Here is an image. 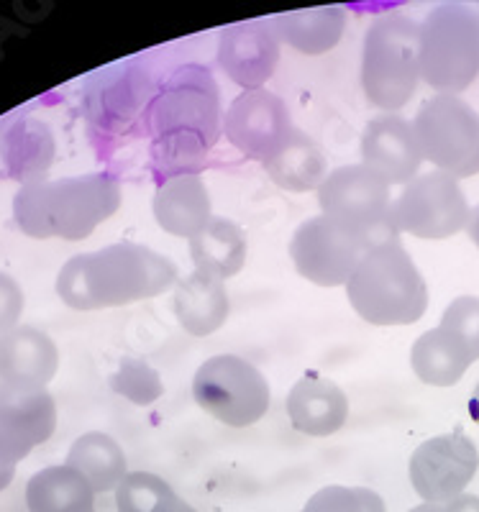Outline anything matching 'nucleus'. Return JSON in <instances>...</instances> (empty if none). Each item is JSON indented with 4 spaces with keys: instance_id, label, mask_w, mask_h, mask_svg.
Returning a JSON list of instances; mask_svg holds the SVG:
<instances>
[{
    "instance_id": "nucleus-8",
    "label": "nucleus",
    "mask_w": 479,
    "mask_h": 512,
    "mask_svg": "<svg viewBox=\"0 0 479 512\" xmlns=\"http://www.w3.org/2000/svg\"><path fill=\"white\" fill-rule=\"evenodd\" d=\"M193 397L205 413L228 428H249L267 415L269 382L252 361L221 354L203 361L193 377Z\"/></svg>"
},
{
    "instance_id": "nucleus-35",
    "label": "nucleus",
    "mask_w": 479,
    "mask_h": 512,
    "mask_svg": "<svg viewBox=\"0 0 479 512\" xmlns=\"http://www.w3.org/2000/svg\"><path fill=\"white\" fill-rule=\"evenodd\" d=\"M446 512H479V497L464 492L462 497H456L446 505Z\"/></svg>"
},
{
    "instance_id": "nucleus-17",
    "label": "nucleus",
    "mask_w": 479,
    "mask_h": 512,
    "mask_svg": "<svg viewBox=\"0 0 479 512\" xmlns=\"http://www.w3.org/2000/svg\"><path fill=\"white\" fill-rule=\"evenodd\" d=\"M287 415L295 431L313 438L339 433L349 418L346 392L333 379L321 374H305L287 395Z\"/></svg>"
},
{
    "instance_id": "nucleus-40",
    "label": "nucleus",
    "mask_w": 479,
    "mask_h": 512,
    "mask_svg": "<svg viewBox=\"0 0 479 512\" xmlns=\"http://www.w3.org/2000/svg\"><path fill=\"white\" fill-rule=\"evenodd\" d=\"M175 512H198V510H193V507L187 505V502H180V505H177V510Z\"/></svg>"
},
{
    "instance_id": "nucleus-28",
    "label": "nucleus",
    "mask_w": 479,
    "mask_h": 512,
    "mask_svg": "<svg viewBox=\"0 0 479 512\" xmlns=\"http://www.w3.org/2000/svg\"><path fill=\"white\" fill-rule=\"evenodd\" d=\"M67 464L88 479L95 495L118 489L129 474V461L116 438L108 433L90 431L77 438L67 451Z\"/></svg>"
},
{
    "instance_id": "nucleus-38",
    "label": "nucleus",
    "mask_w": 479,
    "mask_h": 512,
    "mask_svg": "<svg viewBox=\"0 0 479 512\" xmlns=\"http://www.w3.org/2000/svg\"><path fill=\"white\" fill-rule=\"evenodd\" d=\"M469 415H472L474 423L479 425V382H477V387H474L472 397H469Z\"/></svg>"
},
{
    "instance_id": "nucleus-30",
    "label": "nucleus",
    "mask_w": 479,
    "mask_h": 512,
    "mask_svg": "<svg viewBox=\"0 0 479 512\" xmlns=\"http://www.w3.org/2000/svg\"><path fill=\"white\" fill-rule=\"evenodd\" d=\"M180 502L170 484L149 472L126 474L116 489L118 512H175Z\"/></svg>"
},
{
    "instance_id": "nucleus-31",
    "label": "nucleus",
    "mask_w": 479,
    "mask_h": 512,
    "mask_svg": "<svg viewBox=\"0 0 479 512\" xmlns=\"http://www.w3.org/2000/svg\"><path fill=\"white\" fill-rule=\"evenodd\" d=\"M111 390L126 397L134 405H154L164 395V384L157 369L144 359H121L118 369L111 377Z\"/></svg>"
},
{
    "instance_id": "nucleus-19",
    "label": "nucleus",
    "mask_w": 479,
    "mask_h": 512,
    "mask_svg": "<svg viewBox=\"0 0 479 512\" xmlns=\"http://www.w3.org/2000/svg\"><path fill=\"white\" fill-rule=\"evenodd\" d=\"M57 369V344L39 328L16 326L0 336V382L47 387Z\"/></svg>"
},
{
    "instance_id": "nucleus-33",
    "label": "nucleus",
    "mask_w": 479,
    "mask_h": 512,
    "mask_svg": "<svg viewBox=\"0 0 479 512\" xmlns=\"http://www.w3.org/2000/svg\"><path fill=\"white\" fill-rule=\"evenodd\" d=\"M441 328L454 333L474 361H479V297L462 295L451 300L449 308L441 315Z\"/></svg>"
},
{
    "instance_id": "nucleus-13",
    "label": "nucleus",
    "mask_w": 479,
    "mask_h": 512,
    "mask_svg": "<svg viewBox=\"0 0 479 512\" xmlns=\"http://www.w3.org/2000/svg\"><path fill=\"white\" fill-rule=\"evenodd\" d=\"M293 116L285 100L269 90H246L223 116V136L254 162L275 157L293 136Z\"/></svg>"
},
{
    "instance_id": "nucleus-24",
    "label": "nucleus",
    "mask_w": 479,
    "mask_h": 512,
    "mask_svg": "<svg viewBox=\"0 0 479 512\" xmlns=\"http://www.w3.org/2000/svg\"><path fill=\"white\" fill-rule=\"evenodd\" d=\"M246 251L244 228L228 218L213 216L208 226L190 239V259L195 269L223 282L244 269Z\"/></svg>"
},
{
    "instance_id": "nucleus-20",
    "label": "nucleus",
    "mask_w": 479,
    "mask_h": 512,
    "mask_svg": "<svg viewBox=\"0 0 479 512\" xmlns=\"http://www.w3.org/2000/svg\"><path fill=\"white\" fill-rule=\"evenodd\" d=\"M152 213L162 231L190 241L213 218L211 192L200 175L172 177L154 192Z\"/></svg>"
},
{
    "instance_id": "nucleus-16",
    "label": "nucleus",
    "mask_w": 479,
    "mask_h": 512,
    "mask_svg": "<svg viewBox=\"0 0 479 512\" xmlns=\"http://www.w3.org/2000/svg\"><path fill=\"white\" fill-rule=\"evenodd\" d=\"M362 164L387 185H408L423 164L413 121L398 113H382L367 123L362 134Z\"/></svg>"
},
{
    "instance_id": "nucleus-12",
    "label": "nucleus",
    "mask_w": 479,
    "mask_h": 512,
    "mask_svg": "<svg viewBox=\"0 0 479 512\" xmlns=\"http://www.w3.org/2000/svg\"><path fill=\"white\" fill-rule=\"evenodd\" d=\"M479 469V451L462 431L428 438L410 456V484L431 505H449L467 492Z\"/></svg>"
},
{
    "instance_id": "nucleus-29",
    "label": "nucleus",
    "mask_w": 479,
    "mask_h": 512,
    "mask_svg": "<svg viewBox=\"0 0 479 512\" xmlns=\"http://www.w3.org/2000/svg\"><path fill=\"white\" fill-rule=\"evenodd\" d=\"M211 146L200 136L185 134V131H172V134H159L152 139V169L154 177L162 182L182 175H200L205 159H208Z\"/></svg>"
},
{
    "instance_id": "nucleus-9",
    "label": "nucleus",
    "mask_w": 479,
    "mask_h": 512,
    "mask_svg": "<svg viewBox=\"0 0 479 512\" xmlns=\"http://www.w3.org/2000/svg\"><path fill=\"white\" fill-rule=\"evenodd\" d=\"M318 205L323 216L362 233L369 249L385 241H398L400 231L392 221L390 185L364 164H346L328 172L318 187Z\"/></svg>"
},
{
    "instance_id": "nucleus-36",
    "label": "nucleus",
    "mask_w": 479,
    "mask_h": 512,
    "mask_svg": "<svg viewBox=\"0 0 479 512\" xmlns=\"http://www.w3.org/2000/svg\"><path fill=\"white\" fill-rule=\"evenodd\" d=\"M16 466L18 464H8V461L0 459V492L6 487H11L13 477H16Z\"/></svg>"
},
{
    "instance_id": "nucleus-32",
    "label": "nucleus",
    "mask_w": 479,
    "mask_h": 512,
    "mask_svg": "<svg viewBox=\"0 0 479 512\" xmlns=\"http://www.w3.org/2000/svg\"><path fill=\"white\" fill-rule=\"evenodd\" d=\"M303 512H387V505L374 489L331 484L310 497Z\"/></svg>"
},
{
    "instance_id": "nucleus-25",
    "label": "nucleus",
    "mask_w": 479,
    "mask_h": 512,
    "mask_svg": "<svg viewBox=\"0 0 479 512\" xmlns=\"http://www.w3.org/2000/svg\"><path fill=\"white\" fill-rule=\"evenodd\" d=\"M269 180L290 192L318 190L328 177V162L321 144L310 139L305 131L295 128L280 152L264 162Z\"/></svg>"
},
{
    "instance_id": "nucleus-23",
    "label": "nucleus",
    "mask_w": 479,
    "mask_h": 512,
    "mask_svg": "<svg viewBox=\"0 0 479 512\" xmlns=\"http://www.w3.org/2000/svg\"><path fill=\"white\" fill-rule=\"evenodd\" d=\"M152 98V82L147 72H141L139 67L129 72H116L93 93L90 116L108 131H121L139 116H147Z\"/></svg>"
},
{
    "instance_id": "nucleus-11",
    "label": "nucleus",
    "mask_w": 479,
    "mask_h": 512,
    "mask_svg": "<svg viewBox=\"0 0 479 512\" xmlns=\"http://www.w3.org/2000/svg\"><path fill=\"white\" fill-rule=\"evenodd\" d=\"M367 249L362 233L331 216L308 218L290 239L295 272L318 287H346Z\"/></svg>"
},
{
    "instance_id": "nucleus-7",
    "label": "nucleus",
    "mask_w": 479,
    "mask_h": 512,
    "mask_svg": "<svg viewBox=\"0 0 479 512\" xmlns=\"http://www.w3.org/2000/svg\"><path fill=\"white\" fill-rule=\"evenodd\" d=\"M426 162L454 180L479 175V113L459 95H433L413 118Z\"/></svg>"
},
{
    "instance_id": "nucleus-3",
    "label": "nucleus",
    "mask_w": 479,
    "mask_h": 512,
    "mask_svg": "<svg viewBox=\"0 0 479 512\" xmlns=\"http://www.w3.org/2000/svg\"><path fill=\"white\" fill-rule=\"evenodd\" d=\"M346 297L369 326H413L428 310L426 280L400 241L367 249L346 282Z\"/></svg>"
},
{
    "instance_id": "nucleus-10",
    "label": "nucleus",
    "mask_w": 479,
    "mask_h": 512,
    "mask_svg": "<svg viewBox=\"0 0 479 512\" xmlns=\"http://www.w3.org/2000/svg\"><path fill=\"white\" fill-rule=\"evenodd\" d=\"M469 213L472 210L459 180L439 169L410 180L392 200V221L398 231L426 241L456 236L467 228Z\"/></svg>"
},
{
    "instance_id": "nucleus-2",
    "label": "nucleus",
    "mask_w": 479,
    "mask_h": 512,
    "mask_svg": "<svg viewBox=\"0 0 479 512\" xmlns=\"http://www.w3.org/2000/svg\"><path fill=\"white\" fill-rule=\"evenodd\" d=\"M121 185L111 175H77L21 185L13 218L31 239L85 241L121 208Z\"/></svg>"
},
{
    "instance_id": "nucleus-27",
    "label": "nucleus",
    "mask_w": 479,
    "mask_h": 512,
    "mask_svg": "<svg viewBox=\"0 0 479 512\" xmlns=\"http://www.w3.org/2000/svg\"><path fill=\"white\" fill-rule=\"evenodd\" d=\"M346 29V13L336 6L308 8V11H290L275 18V36L285 41L287 47L298 49L300 54L331 52L341 41Z\"/></svg>"
},
{
    "instance_id": "nucleus-41",
    "label": "nucleus",
    "mask_w": 479,
    "mask_h": 512,
    "mask_svg": "<svg viewBox=\"0 0 479 512\" xmlns=\"http://www.w3.org/2000/svg\"><path fill=\"white\" fill-rule=\"evenodd\" d=\"M93 512H95V510H93Z\"/></svg>"
},
{
    "instance_id": "nucleus-37",
    "label": "nucleus",
    "mask_w": 479,
    "mask_h": 512,
    "mask_svg": "<svg viewBox=\"0 0 479 512\" xmlns=\"http://www.w3.org/2000/svg\"><path fill=\"white\" fill-rule=\"evenodd\" d=\"M467 233H469V239L474 241V246L479 249V205H477V208H472V213H469Z\"/></svg>"
},
{
    "instance_id": "nucleus-14",
    "label": "nucleus",
    "mask_w": 479,
    "mask_h": 512,
    "mask_svg": "<svg viewBox=\"0 0 479 512\" xmlns=\"http://www.w3.org/2000/svg\"><path fill=\"white\" fill-rule=\"evenodd\" d=\"M57 428V405L47 387L0 382V459L18 464L49 441Z\"/></svg>"
},
{
    "instance_id": "nucleus-6",
    "label": "nucleus",
    "mask_w": 479,
    "mask_h": 512,
    "mask_svg": "<svg viewBox=\"0 0 479 512\" xmlns=\"http://www.w3.org/2000/svg\"><path fill=\"white\" fill-rule=\"evenodd\" d=\"M223 103L213 72L205 64H180L154 90L147 108V126L152 136L185 131L205 144L216 146L223 136Z\"/></svg>"
},
{
    "instance_id": "nucleus-26",
    "label": "nucleus",
    "mask_w": 479,
    "mask_h": 512,
    "mask_svg": "<svg viewBox=\"0 0 479 512\" xmlns=\"http://www.w3.org/2000/svg\"><path fill=\"white\" fill-rule=\"evenodd\" d=\"M95 492L70 464L47 466L26 484L29 512H93Z\"/></svg>"
},
{
    "instance_id": "nucleus-1",
    "label": "nucleus",
    "mask_w": 479,
    "mask_h": 512,
    "mask_svg": "<svg viewBox=\"0 0 479 512\" xmlns=\"http://www.w3.org/2000/svg\"><path fill=\"white\" fill-rule=\"evenodd\" d=\"M175 285L177 267L170 256L131 241L72 256L57 274L59 300L72 310L123 308Z\"/></svg>"
},
{
    "instance_id": "nucleus-5",
    "label": "nucleus",
    "mask_w": 479,
    "mask_h": 512,
    "mask_svg": "<svg viewBox=\"0 0 479 512\" xmlns=\"http://www.w3.org/2000/svg\"><path fill=\"white\" fill-rule=\"evenodd\" d=\"M418 62L436 93H464L479 77V13L459 0L433 8L418 34Z\"/></svg>"
},
{
    "instance_id": "nucleus-22",
    "label": "nucleus",
    "mask_w": 479,
    "mask_h": 512,
    "mask_svg": "<svg viewBox=\"0 0 479 512\" xmlns=\"http://www.w3.org/2000/svg\"><path fill=\"white\" fill-rule=\"evenodd\" d=\"M472 364L474 359L467 346L441 326L423 333L410 349V367L415 377L431 387H454Z\"/></svg>"
},
{
    "instance_id": "nucleus-34",
    "label": "nucleus",
    "mask_w": 479,
    "mask_h": 512,
    "mask_svg": "<svg viewBox=\"0 0 479 512\" xmlns=\"http://www.w3.org/2000/svg\"><path fill=\"white\" fill-rule=\"evenodd\" d=\"M24 313V290L11 274L0 272V336L18 326Z\"/></svg>"
},
{
    "instance_id": "nucleus-4",
    "label": "nucleus",
    "mask_w": 479,
    "mask_h": 512,
    "mask_svg": "<svg viewBox=\"0 0 479 512\" xmlns=\"http://www.w3.org/2000/svg\"><path fill=\"white\" fill-rule=\"evenodd\" d=\"M421 24L403 13L380 16L367 29L362 49V90L374 108L398 113L421 82L418 62Z\"/></svg>"
},
{
    "instance_id": "nucleus-39",
    "label": "nucleus",
    "mask_w": 479,
    "mask_h": 512,
    "mask_svg": "<svg viewBox=\"0 0 479 512\" xmlns=\"http://www.w3.org/2000/svg\"><path fill=\"white\" fill-rule=\"evenodd\" d=\"M410 512H446V505H431V502H423V505L413 507Z\"/></svg>"
},
{
    "instance_id": "nucleus-15",
    "label": "nucleus",
    "mask_w": 479,
    "mask_h": 512,
    "mask_svg": "<svg viewBox=\"0 0 479 512\" xmlns=\"http://www.w3.org/2000/svg\"><path fill=\"white\" fill-rule=\"evenodd\" d=\"M280 64V39L267 21H241L218 39V67L244 90L264 88Z\"/></svg>"
},
{
    "instance_id": "nucleus-18",
    "label": "nucleus",
    "mask_w": 479,
    "mask_h": 512,
    "mask_svg": "<svg viewBox=\"0 0 479 512\" xmlns=\"http://www.w3.org/2000/svg\"><path fill=\"white\" fill-rule=\"evenodd\" d=\"M57 157L52 128L39 118H16L0 134V162L11 180L21 185L44 182Z\"/></svg>"
},
{
    "instance_id": "nucleus-21",
    "label": "nucleus",
    "mask_w": 479,
    "mask_h": 512,
    "mask_svg": "<svg viewBox=\"0 0 479 512\" xmlns=\"http://www.w3.org/2000/svg\"><path fill=\"white\" fill-rule=\"evenodd\" d=\"M172 310H175L177 323L190 336H211L218 328H223L231 313L226 282L195 269L185 280L177 282Z\"/></svg>"
}]
</instances>
